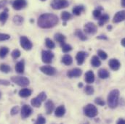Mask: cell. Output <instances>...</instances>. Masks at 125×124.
<instances>
[{"label": "cell", "instance_id": "17", "mask_svg": "<svg viewBox=\"0 0 125 124\" xmlns=\"http://www.w3.org/2000/svg\"><path fill=\"white\" fill-rule=\"evenodd\" d=\"M85 81L87 84H92L94 81V74L93 71L89 70L85 74Z\"/></svg>", "mask_w": 125, "mask_h": 124}, {"label": "cell", "instance_id": "15", "mask_svg": "<svg viewBox=\"0 0 125 124\" xmlns=\"http://www.w3.org/2000/svg\"><path fill=\"white\" fill-rule=\"evenodd\" d=\"M87 55V53L85 52H83V51H80L77 53V55L76 56V60L77 64L79 65H81L84 63Z\"/></svg>", "mask_w": 125, "mask_h": 124}, {"label": "cell", "instance_id": "28", "mask_svg": "<svg viewBox=\"0 0 125 124\" xmlns=\"http://www.w3.org/2000/svg\"><path fill=\"white\" fill-rule=\"evenodd\" d=\"M31 105L34 107H39L42 105V101L36 96L35 98H33L31 100Z\"/></svg>", "mask_w": 125, "mask_h": 124}, {"label": "cell", "instance_id": "41", "mask_svg": "<svg viewBox=\"0 0 125 124\" xmlns=\"http://www.w3.org/2000/svg\"><path fill=\"white\" fill-rule=\"evenodd\" d=\"M94 102H95V103H96L97 105H100V106H104L105 104V101H104L103 99H102L101 98H100V97L96 98L95 100H94Z\"/></svg>", "mask_w": 125, "mask_h": 124}, {"label": "cell", "instance_id": "20", "mask_svg": "<svg viewBox=\"0 0 125 124\" xmlns=\"http://www.w3.org/2000/svg\"><path fill=\"white\" fill-rule=\"evenodd\" d=\"M65 107L62 105H61L58 107H57V109L55 111V115L58 118L62 117L65 115Z\"/></svg>", "mask_w": 125, "mask_h": 124}, {"label": "cell", "instance_id": "25", "mask_svg": "<svg viewBox=\"0 0 125 124\" xmlns=\"http://www.w3.org/2000/svg\"><path fill=\"white\" fill-rule=\"evenodd\" d=\"M55 40L58 42L59 44H62L63 43H65V36L64 35H62L61 33H56L55 35Z\"/></svg>", "mask_w": 125, "mask_h": 124}, {"label": "cell", "instance_id": "14", "mask_svg": "<svg viewBox=\"0 0 125 124\" xmlns=\"http://www.w3.org/2000/svg\"><path fill=\"white\" fill-rule=\"evenodd\" d=\"M108 65H109V67H111V69L114 71L118 70L121 67V63L117 59H111L109 60Z\"/></svg>", "mask_w": 125, "mask_h": 124}, {"label": "cell", "instance_id": "5", "mask_svg": "<svg viewBox=\"0 0 125 124\" xmlns=\"http://www.w3.org/2000/svg\"><path fill=\"white\" fill-rule=\"evenodd\" d=\"M69 3L67 0H52L51 2V7L54 10H61L67 7Z\"/></svg>", "mask_w": 125, "mask_h": 124}, {"label": "cell", "instance_id": "49", "mask_svg": "<svg viewBox=\"0 0 125 124\" xmlns=\"http://www.w3.org/2000/svg\"><path fill=\"white\" fill-rule=\"evenodd\" d=\"M121 44H122V45L123 47H125V38H124L122 40V41H121Z\"/></svg>", "mask_w": 125, "mask_h": 124}, {"label": "cell", "instance_id": "29", "mask_svg": "<svg viewBox=\"0 0 125 124\" xmlns=\"http://www.w3.org/2000/svg\"><path fill=\"white\" fill-rule=\"evenodd\" d=\"M75 35H76L80 40H82V41H86V40L87 39V37L86 36V35H85L82 31H81V30H79V29H78V30L76 31V32H75Z\"/></svg>", "mask_w": 125, "mask_h": 124}, {"label": "cell", "instance_id": "6", "mask_svg": "<svg viewBox=\"0 0 125 124\" xmlns=\"http://www.w3.org/2000/svg\"><path fill=\"white\" fill-rule=\"evenodd\" d=\"M20 44H21V46L22 47V48L26 51L31 50L33 47L32 42L25 36H22L20 37Z\"/></svg>", "mask_w": 125, "mask_h": 124}, {"label": "cell", "instance_id": "4", "mask_svg": "<svg viewBox=\"0 0 125 124\" xmlns=\"http://www.w3.org/2000/svg\"><path fill=\"white\" fill-rule=\"evenodd\" d=\"M11 81L18 86L21 87H26L29 86L30 83L29 80L26 77L23 76H12L11 78Z\"/></svg>", "mask_w": 125, "mask_h": 124}, {"label": "cell", "instance_id": "8", "mask_svg": "<svg viewBox=\"0 0 125 124\" xmlns=\"http://www.w3.org/2000/svg\"><path fill=\"white\" fill-rule=\"evenodd\" d=\"M84 31L85 33H87L88 34L94 35L97 31V27L93 23H87L84 25Z\"/></svg>", "mask_w": 125, "mask_h": 124}, {"label": "cell", "instance_id": "37", "mask_svg": "<svg viewBox=\"0 0 125 124\" xmlns=\"http://www.w3.org/2000/svg\"><path fill=\"white\" fill-rule=\"evenodd\" d=\"M11 55H12V57L13 59L16 60V59H18V58L21 56V52H20L18 49H15V50L12 51Z\"/></svg>", "mask_w": 125, "mask_h": 124}, {"label": "cell", "instance_id": "48", "mask_svg": "<svg viewBox=\"0 0 125 124\" xmlns=\"http://www.w3.org/2000/svg\"><path fill=\"white\" fill-rule=\"evenodd\" d=\"M117 124H125V120L123 118H120L117 121Z\"/></svg>", "mask_w": 125, "mask_h": 124}, {"label": "cell", "instance_id": "2", "mask_svg": "<svg viewBox=\"0 0 125 124\" xmlns=\"http://www.w3.org/2000/svg\"><path fill=\"white\" fill-rule=\"evenodd\" d=\"M119 91L118 89H113L108 95L107 101L108 107L111 109H115L119 104Z\"/></svg>", "mask_w": 125, "mask_h": 124}, {"label": "cell", "instance_id": "27", "mask_svg": "<svg viewBox=\"0 0 125 124\" xmlns=\"http://www.w3.org/2000/svg\"><path fill=\"white\" fill-rule=\"evenodd\" d=\"M91 64L94 67H100V65H101V62L100 60H99V58L97 57V56L94 55L92 57L91 59Z\"/></svg>", "mask_w": 125, "mask_h": 124}, {"label": "cell", "instance_id": "35", "mask_svg": "<svg viewBox=\"0 0 125 124\" xmlns=\"http://www.w3.org/2000/svg\"><path fill=\"white\" fill-rule=\"evenodd\" d=\"M45 44H46V46L49 48V49H54L55 47V43L51 40V39H50V38H46V40H45Z\"/></svg>", "mask_w": 125, "mask_h": 124}, {"label": "cell", "instance_id": "24", "mask_svg": "<svg viewBox=\"0 0 125 124\" xmlns=\"http://www.w3.org/2000/svg\"><path fill=\"white\" fill-rule=\"evenodd\" d=\"M8 12L7 9H5V10L0 14V23L2 25H4L6 23V21L8 18V12Z\"/></svg>", "mask_w": 125, "mask_h": 124}, {"label": "cell", "instance_id": "16", "mask_svg": "<svg viewBox=\"0 0 125 124\" xmlns=\"http://www.w3.org/2000/svg\"><path fill=\"white\" fill-rule=\"evenodd\" d=\"M45 109H46L47 114H48V115L51 114L55 109V105H54L53 102L51 100H48L45 104Z\"/></svg>", "mask_w": 125, "mask_h": 124}, {"label": "cell", "instance_id": "50", "mask_svg": "<svg viewBox=\"0 0 125 124\" xmlns=\"http://www.w3.org/2000/svg\"><path fill=\"white\" fill-rule=\"evenodd\" d=\"M121 3H122V6L123 7H125V0H122Z\"/></svg>", "mask_w": 125, "mask_h": 124}, {"label": "cell", "instance_id": "31", "mask_svg": "<svg viewBox=\"0 0 125 124\" xmlns=\"http://www.w3.org/2000/svg\"><path fill=\"white\" fill-rule=\"evenodd\" d=\"M9 52V49L6 47H2L0 48V57L4 58Z\"/></svg>", "mask_w": 125, "mask_h": 124}, {"label": "cell", "instance_id": "43", "mask_svg": "<svg viewBox=\"0 0 125 124\" xmlns=\"http://www.w3.org/2000/svg\"><path fill=\"white\" fill-rule=\"evenodd\" d=\"M45 122H46L45 118H44L43 116H42V115H39V117H38L37 120L36 121V124H45Z\"/></svg>", "mask_w": 125, "mask_h": 124}, {"label": "cell", "instance_id": "39", "mask_svg": "<svg viewBox=\"0 0 125 124\" xmlns=\"http://www.w3.org/2000/svg\"><path fill=\"white\" fill-rule=\"evenodd\" d=\"M10 38V36L9 34H6V33H0V41H6Z\"/></svg>", "mask_w": 125, "mask_h": 124}, {"label": "cell", "instance_id": "3", "mask_svg": "<svg viewBox=\"0 0 125 124\" xmlns=\"http://www.w3.org/2000/svg\"><path fill=\"white\" fill-rule=\"evenodd\" d=\"M84 113L89 118H94L98 114L97 108L92 104H88L84 107Z\"/></svg>", "mask_w": 125, "mask_h": 124}, {"label": "cell", "instance_id": "12", "mask_svg": "<svg viewBox=\"0 0 125 124\" xmlns=\"http://www.w3.org/2000/svg\"><path fill=\"white\" fill-rule=\"evenodd\" d=\"M26 0H15L12 3V7L16 10H20L26 6Z\"/></svg>", "mask_w": 125, "mask_h": 124}, {"label": "cell", "instance_id": "22", "mask_svg": "<svg viewBox=\"0 0 125 124\" xmlns=\"http://www.w3.org/2000/svg\"><path fill=\"white\" fill-rule=\"evenodd\" d=\"M110 73L109 72L106 70V69H100L98 71V76L101 78V79H106L109 77Z\"/></svg>", "mask_w": 125, "mask_h": 124}, {"label": "cell", "instance_id": "33", "mask_svg": "<svg viewBox=\"0 0 125 124\" xmlns=\"http://www.w3.org/2000/svg\"><path fill=\"white\" fill-rule=\"evenodd\" d=\"M0 70L3 73H8L9 72L11 71V68L10 67L7 65V64H1L0 65Z\"/></svg>", "mask_w": 125, "mask_h": 124}, {"label": "cell", "instance_id": "9", "mask_svg": "<svg viewBox=\"0 0 125 124\" xmlns=\"http://www.w3.org/2000/svg\"><path fill=\"white\" fill-rule=\"evenodd\" d=\"M39 69L43 73H44L47 76H54V75H55V73L57 72L55 68L50 65H44V66L40 67Z\"/></svg>", "mask_w": 125, "mask_h": 124}, {"label": "cell", "instance_id": "26", "mask_svg": "<svg viewBox=\"0 0 125 124\" xmlns=\"http://www.w3.org/2000/svg\"><path fill=\"white\" fill-rule=\"evenodd\" d=\"M73 62L72 57L69 55H65L62 58V62L65 65H70Z\"/></svg>", "mask_w": 125, "mask_h": 124}, {"label": "cell", "instance_id": "1", "mask_svg": "<svg viewBox=\"0 0 125 124\" xmlns=\"http://www.w3.org/2000/svg\"><path fill=\"white\" fill-rule=\"evenodd\" d=\"M59 22L57 15L51 13H45L39 16L37 24L42 29H50L55 26Z\"/></svg>", "mask_w": 125, "mask_h": 124}, {"label": "cell", "instance_id": "19", "mask_svg": "<svg viewBox=\"0 0 125 124\" xmlns=\"http://www.w3.org/2000/svg\"><path fill=\"white\" fill-rule=\"evenodd\" d=\"M31 93H32V91L31 89L25 88V89H22L21 90H20L18 94L22 98H26V97L30 96L31 95Z\"/></svg>", "mask_w": 125, "mask_h": 124}, {"label": "cell", "instance_id": "10", "mask_svg": "<svg viewBox=\"0 0 125 124\" xmlns=\"http://www.w3.org/2000/svg\"><path fill=\"white\" fill-rule=\"evenodd\" d=\"M32 108L28 105H24L21 109V117L23 118H26L32 114Z\"/></svg>", "mask_w": 125, "mask_h": 124}, {"label": "cell", "instance_id": "44", "mask_svg": "<svg viewBox=\"0 0 125 124\" xmlns=\"http://www.w3.org/2000/svg\"><path fill=\"white\" fill-rule=\"evenodd\" d=\"M37 97H38L42 102H44V101H45L46 99H47V95H46L45 92H41V93H39L38 94Z\"/></svg>", "mask_w": 125, "mask_h": 124}, {"label": "cell", "instance_id": "21", "mask_svg": "<svg viewBox=\"0 0 125 124\" xmlns=\"http://www.w3.org/2000/svg\"><path fill=\"white\" fill-rule=\"evenodd\" d=\"M109 20V16L107 14L101 15V16L98 18V25L100 26H103L104 24H105Z\"/></svg>", "mask_w": 125, "mask_h": 124}, {"label": "cell", "instance_id": "42", "mask_svg": "<svg viewBox=\"0 0 125 124\" xmlns=\"http://www.w3.org/2000/svg\"><path fill=\"white\" fill-rule=\"evenodd\" d=\"M18 112H19V107L18 106H15L12 108V110L10 111V114H11V115L14 116V115H17L18 113Z\"/></svg>", "mask_w": 125, "mask_h": 124}, {"label": "cell", "instance_id": "38", "mask_svg": "<svg viewBox=\"0 0 125 124\" xmlns=\"http://www.w3.org/2000/svg\"><path fill=\"white\" fill-rule=\"evenodd\" d=\"M85 92L87 95H92L94 93V89L92 86H87L85 87V89H84Z\"/></svg>", "mask_w": 125, "mask_h": 124}, {"label": "cell", "instance_id": "46", "mask_svg": "<svg viewBox=\"0 0 125 124\" xmlns=\"http://www.w3.org/2000/svg\"><path fill=\"white\" fill-rule=\"evenodd\" d=\"M6 4H7V1L6 0H2L1 1H0V9L6 6Z\"/></svg>", "mask_w": 125, "mask_h": 124}, {"label": "cell", "instance_id": "51", "mask_svg": "<svg viewBox=\"0 0 125 124\" xmlns=\"http://www.w3.org/2000/svg\"><path fill=\"white\" fill-rule=\"evenodd\" d=\"M79 87H80V86H82V84H79Z\"/></svg>", "mask_w": 125, "mask_h": 124}, {"label": "cell", "instance_id": "7", "mask_svg": "<svg viewBox=\"0 0 125 124\" xmlns=\"http://www.w3.org/2000/svg\"><path fill=\"white\" fill-rule=\"evenodd\" d=\"M54 57V54L50 52V51H47V50H44L42 52V62L47 64H49L52 62V59Z\"/></svg>", "mask_w": 125, "mask_h": 124}, {"label": "cell", "instance_id": "45", "mask_svg": "<svg viewBox=\"0 0 125 124\" xmlns=\"http://www.w3.org/2000/svg\"><path fill=\"white\" fill-rule=\"evenodd\" d=\"M0 84L1 85H4V86H9L10 84V81L7 80H0Z\"/></svg>", "mask_w": 125, "mask_h": 124}, {"label": "cell", "instance_id": "23", "mask_svg": "<svg viewBox=\"0 0 125 124\" xmlns=\"http://www.w3.org/2000/svg\"><path fill=\"white\" fill-rule=\"evenodd\" d=\"M84 11V7L82 5H79V6H76L74 8H73L72 12L73 13V15H80L81 13L82 12Z\"/></svg>", "mask_w": 125, "mask_h": 124}, {"label": "cell", "instance_id": "18", "mask_svg": "<svg viewBox=\"0 0 125 124\" xmlns=\"http://www.w3.org/2000/svg\"><path fill=\"white\" fill-rule=\"evenodd\" d=\"M25 70V64L24 61L21 60L20 62H17L15 65V70L18 73H23Z\"/></svg>", "mask_w": 125, "mask_h": 124}, {"label": "cell", "instance_id": "40", "mask_svg": "<svg viewBox=\"0 0 125 124\" xmlns=\"http://www.w3.org/2000/svg\"><path fill=\"white\" fill-rule=\"evenodd\" d=\"M93 15L94 18L98 19L101 16V11H100V10H99V9L94 10L93 11Z\"/></svg>", "mask_w": 125, "mask_h": 124}, {"label": "cell", "instance_id": "52", "mask_svg": "<svg viewBox=\"0 0 125 124\" xmlns=\"http://www.w3.org/2000/svg\"><path fill=\"white\" fill-rule=\"evenodd\" d=\"M1 98V92H0V99Z\"/></svg>", "mask_w": 125, "mask_h": 124}, {"label": "cell", "instance_id": "36", "mask_svg": "<svg viewBox=\"0 0 125 124\" xmlns=\"http://www.w3.org/2000/svg\"><path fill=\"white\" fill-rule=\"evenodd\" d=\"M97 55L98 56L103 60H105L108 58V55L105 52L103 51V50H98L97 51Z\"/></svg>", "mask_w": 125, "mask_h": 124}, {"label": "cell", "instance_id": "47", "mask_svg": "<svg viewBox=\"0 0 125 124\" xmlns=\"http://www.w3.org/2000/svg\"><path fill=\"white\" fill-rule=\"evenodd\" d=\"M97 39H101V40H107V39H108L107 36H105V35L99 36H97Z\"/></svg>", "mask_w": 125, "mask_h": 124}, {"label": "cell", "instance_id": "11", "mask_svg": "<svg viewBox=\"0 0 125 124\" xmlns=\"http://www.w3.org/2000/svg\"><path fill=\"white\" fill-rule=\"evenodd\" d=\"M125 20V10L119 11L117 13L115 14L113 18V23H118L120 22H122Z\"/></svg>", "mask_w": 125, "mask_h": 124}, {"label": "cell", "instance_id": "53", "mask_svg": "<svg viewBox=\"0 0 125 124\" xmlns=\"http://www.w3.org/2000/svg\"><path fill=\"white\" fill-rule=\"evenodd\" d=\"M41 1H45V0H41Z\"/></svg>", "mask_w": 125, "mask_h": 124}, {"label": "cell", "instance_id": "30", "mask_svg": "<svg viewBox=\"0 0 125 124\" xmlns=\"http://www.w3.org/2000/svg\"><path fill=\"white\" fill-rule=\"evenodd\" d=\"M24 21V19L23 17L21 16H19V15H16L13 18V23L17 25V26H21L22 25V23H23Z\"/></svg>", "mask_w": 125, "mask_h": 124}, {"label": "cell", "instance_id": "34", "mask_svg": "<svg viewBox=\"0 0 125 124\" xmlns=\"http://www.w3.org/2000/svg\"><path fill=\"white\" fill-rule=\"evenodd\" d=\"M61 45V47H62V50L63 52L65 53H67V52H69L70 51H71L72 49V47L71 45L68 44H65V43H63Z\"/></svg>", "mask_w": 125, "mask_h": 124}, {"label": "cell", "instance_id": "32", "mask_svg": "<svg viewBox=\"0 0 125 124\" xmlns=\"http://www.w3.org/2000/svg\"><path fill=\"white\" fill-rule=\"evenodd\" d=\"M71 18V15L69 12H62V14H61V19L62 20V21L65 22H65L69 20Z\"/></svg>", "mask_w": 125, "mask_h": 124}, {"label": "cell", "instance_id": "13", "mask_svg": "<svg viewBox=\"0 0 125 124\" xmlns=\"http://www.w3.org/2000/svg\"><path fill=\"white\" fill-rule=\"evenodd\" d=\"M82 73V70H80L79 68H73L69 71H68L67 73V76L69 78H78L79 77Z\"/></svg>", "mask_w": 125, "mask_h": 124}]
</instances>
